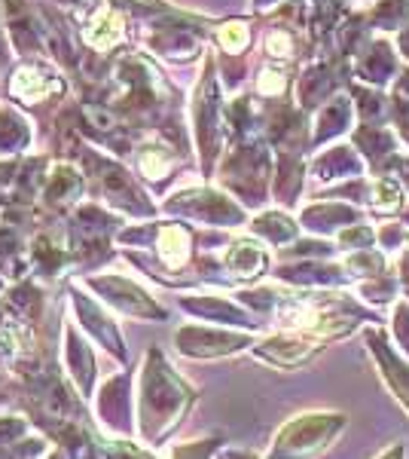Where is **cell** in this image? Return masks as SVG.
Here are the masks:
<instances>
[{
  "label": "cell",
  "mask_w": 409,
  "mask_h": 459,
  "mask_svg": "<svg viewBox=\"0 0 409 459\" xmlns=\"http://www.w3.org/2000/svg\"><path fill=\"white\" fill-rule=\"evenodd\" d=\"M120 37H123V19L116 16L110 6H101V10L95 13L92 19H89L86 40L92 43V47L110 49V47H116V43H120Z\"/></svg>",
  "instance_id": "1"
},
{
  "label": "cell",
  "mask_w": 409,
  "mask_h": 459,
  "mask_svg": "<svg viewBox=\"0 0 409 459\" xmlns=\"http://www.w3.org/2000/svg\"><path fill=\"white\" fill-rule=\"evenodd\" d=\"M226 261H229V270H233L235 276L251 279L266 266V255H263V248L254 246V242H239V246H233Z\"/></svg>",
  "instance_id": "2"
},
{
  "label": "cell",
  "mask_w": 409,
  "mask_h": 459,
  "mask_svg": "<svg viewBox=\"0 0 409 459\" xmlns=\"http://www.w3.org/2000/svg\"><path fill=\"white\" fill-rule=\"evenodd\" d=\"M187 251H190V236L183 233L181 227H168L159 239V255L166 257L171 266H177L181 261H187Z\"/></svg>",
  "instance_id": "3"
},
{
  "label": "cell",
  "mask_w": 409,
  "mask_h": 459,
  "mask_svg": "<svg viewBox=\"0 0 409 459\" xmlns=\"http://www.w3.org/2000/svg\"><path fill=\"white\" fill-rule=\"evenodd\" d=\"M13 92L25 101H34V99H43L47 89H43V77L34 68H21L16 74V80H13Z\"/></svg>",
  "instance_id": "4"
},
{
  "label": "cell",
  "mask_w": 409,
  "mask_h": 459,
  "mask_svg": "<svg viewBox=\"0 0 409 459\" xmlns=\"http://www.w3.org/2000/svg\"><path fill=\"white\" fill-rule=\"evenodd\" d=\"M373 205H376V212H394L400 205V190H397V184H391V181H379L376 184V190H373Z\"/></svg>",
  "instance_id": "5"
},
{
  "label": "cell",
  "mask_w": 409,
  "mask_h": 459,
  "mask_svg": "<svg viewBox=\"0 0 409 459\" xmlns=\"http://www.w3.org/2000/svg\"><path fill=\"white\" fill-rule=\"evenodd\" d=\"M220 43L229 53H242L244 43H248V28H244L242 22H229V25L220 28Z\"/></svg>",
  "instance_id": "6"
},
{
  "label": "cell",
  "mask_w": 409,
  "mask_h": 459,
  "mask_svg": "<svg viewBox=\"0 0 409 459\" xmlns=\"http://www.w3.org/2000/svg\"><path fill=\"white\" fill-rule=\"evenodd\" d=\"M269 56H278V58H287V56H294V43H290V37L285 31H275L269 34Z\"/></svg>",
  "instance_id": "7"
},
{
  "label": "cell",
  "mask_w": 409,
  "mask_h": 459,
  "mask_svg": "<svg viewBox=\"0 0 409 459\" xmlns=\"http://www.w3.org/2000/svg\"><path fill=\"white\" fill-rule=\"evenodd\" d=\"M285 86V77L278 71H263L260 74V92H278Z\"/></svg>",
  "instance_id": "8"
}]
</instances>
